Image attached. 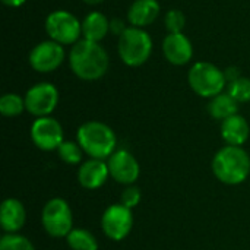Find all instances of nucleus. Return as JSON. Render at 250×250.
I'll list each match as a JSON object with an SVG mask.
<instances>
[{
    "instance_id": "1",
    "label": "nucleus",
    "mask_w": 250,
    "mask_h": 250,
    "mask_svg": "<svg viewBox=\"0 0 250 250\" xmlns=\"http://www.w3.org/2000/svg\"><path fill=\"white\" fill-rule=\"evenodd\" d=\"M72 72L82 81H97L108 69L107 51L94 41L79 40L73 44L69 56Z\"/></svg>"
},
{
    "instance_id": "2",
    "label": "nucleus",
    "mask_w": 250,
    "mask_h": 250,
    "mask_svg": "<svg viewBox=\"0 0 250 250\" xmlns=\"http://www.w3.org/2000/svg\"><path fill=\"white\" fill-rule=\"evenodd\" d=\"M212 173L224 185L237 186L250 174V155L242 146L226 145L212 158Z\"/></svg>"
},
{
    "instance_id": "3",
    "label": "nucleus",
    "mask_w": 250,
    "mask_h": 250,
    "mask_svg": "<svg viewBox=\"0 0 250 250\" xmlns=\"http://www.w3.org/2000/svg\"><path fill=\"white\" fill-rule=\"evenodd\" d=\"M78 144L89 158L108 160L117 149L114 130L103 122H86L76 132Z\"/></svg>"
},
{
    "instance_id": "4",
    "label": "nucleus",
    "mask_w": 250,
    "mask_h": 250,
    "mask_svg": "<svg viewBox=\"0 0 250 250\" xmlns=\"http://www.w3.org/2000/svg\"><path fill=\"white\" fill-rule=\"evenodd\" d=\"M152 51V40L142 28H127L119 37V56L125 64L136 67L144 64Z\"/></svg>"
},
{
    "instance_id": "5",
    "label": "nucleus",
    "mask_w": 250,
    "mask_h": 250,
    "mask_svg": "<svg viewBox=\"0 0 250 250\" xmlns=\"http://www.w3.org/2000/svg\"><path fill=\"white\" fill-rule=\"evenodd\" d=\"M41 224L48 236L54 239H66L73 230V214L67 201L63 198L47 201L41 211Z\"/></svg>"
},
{
    "instance_id": "6",
    "label": "nucleus",
    "mask_w": 250,
    "mask_h": 250,
    "mask_svg": "<svg viewBox=\"0 0 250 250\" xmlns=\"http://www.w3.org/2000/svg\"><path fill=\"white\" fill-rule=\"evenodd\" d=\"M189 85L195 94L204 98H214L226 86V75L215 64L208 62L195 63L189 70Z\"/></svg>"
},
{
    "instance_id": "7",
    "label": "nucleus",
    "mask_w": 250,
    "mask_h": 250,
    "mask_svg": "<svg viewBox=\"0 0 250 250\" xmlns=\"http://www.w3.org/2000/svg\"><path fill=\"white\" fill-rule=\"evenodd\" d=\"M45 29L53 41L59 44H75L82 34V23L69 12L56 10L47 16Z\"/></svg>"
},
{
    "instance_id": "8",
    "label": "nucleus",
    "mask_w": 250,
    "mask_h": 250,
    "mask_svg": "<svg viewBox=\"0 0 250 250\" xmlns=\"http://www.w3.org/2000/svg\"><path fill=\"white\" fill-rule=\"evenodd\" d=\"M133 227V214L132 209L126 208L122 204L110 205L101 217V230L113 242L125 240Z\"/></svg>"
},
{
    "instance_id": "9",
    "label": "nucleus",
    "mask_w": 250,
    "mask_h": 250,
    "mask_svg": "<svg viewBox=\"0 0 250 250\" xmlns=\"http://www.w3.org/2000/svg\"><path fill=\"white\" fill-rule=\"evenodd\" d=\"M59 104V91L53 83L41 82L31 86L25 94L26 111L32 116L47 117L50 116Z\"/></svg>"
},
{
    "instance_id": "10",
    "label": "nucleus",
    "mask_w": 250,
    "mask_h": 250,
    "mask_svg": "<svg viewBox=\"0 0 250 250\" xmlns=\"http://www.w3.org/2000/svg\"><path fill=\"white\" fill-rule=\"evenodd\" d=\"M29 135L32 144L41 151H57V148L64 141L62 125L50 116L35 119Z\"/></svg>"
},
{
    "instance_id": "11",
    "label": "nucleus",
    "mask_w": 250,
    "mask_h": 250,
    "mask_svg": "<svg viewBox=\"0 0 250 250\" xmlns=\"http://www.w3.org/2000/svg\"><path fill=\"white\" fill-rule=\"evenodd\" d=\"M107 166L110 170V177L125 186L135 185L141 176V166L138 160L126 149H117L107 160Z\"/></svg>"
},
{
    "instance_id": "12",
    "label": "nucleus",
    "mask_w": 250,
    "mask_h": 250,
    "mask_svg": "<svg viewBox=\"0 0 250 250\" xmlns=\"http://www.w3.org/2000/svg\"><path fill=\"white\" fill-rule=\"evenodd\" d=\"M64 59L63 47L56 41H42L35 45L29 54V64L34 70L48 73L56 70Z\"/></svg>"
},
{
    "instance_id": "13",
    "label": "nucleus",
    "mask_w": 250,
    "mask_h": 250,
    "mask_svg": "<svg viewBox=\"0 0 250 250\" xmlns=\"http://www.w3.org/2000/svg\"><path fill=\"white\" fill-rule=\"evenodd\" d=\"M110 177V170L105 160L89 158L79 166L78 170V182L83 189L95 190L105 185Z\"/></svg>"
},
{
    "instance_id": "14",
    "label": "nucleus",
    "mask_w": 250,
    "mask_h": 250,
    "mask_svg": "<svg viewBox=\"0 0 250 250\" xmlns=\"http://www.w3.org/2000/svg\"><path fill=\"white\" fill-rule=\"evenodd\" d=\"M163 51L166 59L176 66H183L189 63L193 56L192 42L182 32L168 34L163 41Z\"/></svg>"
},
{
    "instance_id": "15",
    "label": "nucleus",
    "mask_w": 250,
    "mask_h": 250,
    "mask_svg": "<svg viewBox=\"0 0 250 250\" xmlns=\"http://www.w3.org/2000/svg\"><path fill=\"white\" fill-rule=\"evenodd\" d=\"M26 221V209L16 198H7L0 208V226L6 234L18 233Z\"/></svg>"
},
{
    "instance_id": "16",
    "label": "nucleus",
    "mask_w": 250,
    "mask_h": 250,
    "mask_svg": "<svg viewBox=\"0 0 250 250\" xmlns=\"http://www.w3.org/2000/svg\"><path fill=\"white\" fill-rule=\"evenodd\" d=\"M249 123L240 114H234L221 123V138L227 145L242 146L249 139Z\"/></svg>"
},
{
    "instance_id": "17",
    "label": "nucleus",
    "mask_w": 250,
    "mask_h": 250,
    "mask_svg": "<svg viewBox=\"0 0 250 250\" xmlns=\"http://www.w3.org/2000/svg\"><path fill=\"white\" fill-rule=\"evenodd\" d=\"M160 15V4L157 0H135L129 7V22L136 28L151 25Z\"/></svg>"
},
{
    "instance_id": "18",
    "label": "nucleus",
    "mask_w": 250,
    "mask_h": 250,
    "mask_svg": "<svg viewBox=\"0 0 250 250\" xmlns=\"http://www.w3.org/2000/svg\"><path fill=\"white\" fill-rule=\"evenodd\" d=\"M110 31V22L101 12H91L82 22V35L85 40L100 42Z\"/></svg>"
},
{
    "instance_id": "19",
    "label": "nucleus",
    "mask_w": 250,
    "mask_h": 250,
    "mask_svg": "<svg viewBox=\"0 0 250 250\" xmlns=\"http://www.w3.org/2000/svg\"><path fill=\"white\" fill-rule=\"evenodd\" d=\"M239 111V103L229 94L221 92L217 97L211 98V103L208 104V113L215 119L224 122L226 119L237 114Z\"/></svg>"
},
{
    "instance_id": "20",
    "label": "nucleus",
    "mask_w": 250,
    "mask_h": 250,
    "mask_svg": "<svg viewBox=\"0 0 250 250\" xmlns=\"http://www.w3.org/2000/svg\"><path fill=\"white\" fill-rule=\"evenodd\" d=\"M66 243L72 250H98L97 237L85 229H73L67 234Z\"/></svg>"
},
{
    "instance_id": "21",
    "label": "nucleus",
    "mask_w": 250,
    "mask_h": 250,
    "mask_svg": "<svg viewBox=\"0 0 250 250\" xmlns=\"http://www.w3.org/2000/svg\"><path fill=\"white\" fill-rule=\"evenodd\" d=\"M26 110L25 107V98H22L18 94H4L0 98V113L4 117H16L22 114V111Z\"/></svg>"
},
{
    "instance_id": "22",
    "label": "nucleus",
    "mask_w": 250,
    "mask_h": 250,
    "mask_svg": "<svg viewBox=\"0 0 250 250\" xmlns=\"http://www.w3.org/2000/svg\"><path fill=\"white\" fill-rule=\"evenodd\" d=\"M57 154L60 160L67 166H78L82 163V155L85 154L83 149L78 142L63 141V144L57 148Z\"/></svg>"
},
{
    "instance_id": "23",
    "label": "nucleus",
    "mask_w": 250,
    "mask_h": 250,
    "mask_svg": "<svg viewBox=\"0 0 250 250\" xmlns=\"http://www.w3.org/2000/svg\"><path fill=\"white\" fill-rule=\"evenodd\" d=\"M0 250H35L29 239L22 234H4L0 239Z\"/></svg>"
},
{
    "instance_id": "24",
    "label": "nucleus",
    "mask_w": 250,
    "mask_h": 250,
    "mask_svg": "<svg viewBox=\"0 0 250 250\" xmlns=\"http://www.w3.org/2000/svg\"><path fill=\"white\" fill-rule=\"evenodd\" d=\"M229 94L237 103H249L250 101V79L240 76L239 79L229 82Z\"/></svg>"
},
{
    "instance_id": "25",
    "label": "nucleus",
    "mask_w": 250,
    "mask_h": 250,
    "mask_svg": "<svg viewBox=\"0 0 250 250\" xmlns=\"http://www.w3.org/2000/svg\"><path fill=\"white\" fill-rule=\"evenodd\" d=\"M185 25H186V18H185L183 12H180L177 9H171L170 12H167V15H166V26H167L170 34L182 32Z\"/></svg>"
},
{
    "instance_id": "26",
    "label": "nucleus",
    "mask_w": 250,
    "mask_h": 250,
    "mask_svg": "<svg viewBox=\"0 0 250 250\" xmlns=\"http://www.w3.org/2000/svg\"><path fill=\"white\" fill-rule=\"evenodd\" d=\"M142 199V193H141V189L135 185H130V186H126V189L122 192V196H120V204L125 205L126 208L129 209H133L135 207L139 205Z\"/></svg>"
},
{
    "instance_id": "27",
    "label": "nucleus",
    "mask_w": 250,
    "mask_h": 250,
    "mask_svg": "<svg viewBox=\"0 0 250 250\" xmlns=\"http://www.w3.org/2000/svg\"><path fill=\"white\" fill-rule=\"evenodd\" d=\"M127 28L125 26V22L122 21V19H113L111 22H110V31H113L114 34H117L119 37L126 31Z\"/></svg>"
},
{
    "instance_id": "28",
    "label": "nucleus",
    "mask_w": 250,
    "mask_h": 250,
    "mask_svg": "<svg viewBox=\"0 0 250 250\" xmlns=\"http://www.w3.org/2000/svg\"><path fill=\"white\" fill-rule=\"evenodd\" d=\"M224 75H226V81H229V82H233V81H236V79L240 78V72H239L237 67H229V69H226Z\"/></svg>"
},
{
    "instance_id": "29",
    "label": "nucleus",
    "mask_w": 250,
    "mask_h": 250,
    "mask_svg": "<svg viewBox=\"0 0 250 250\" xmlns=\"http://www.w3.org/2000/svg\"><path fill=\"white\" fill-rule=\"evenodd\" d=\"M6 6H10V7H18L21 4H23L26 0H1Z\"/></svg>"
},
{
    "instance_id": "30",
    "label": "nucleus",
    "mask_w": 250,
    "mask_h": 250,
    "mask_svg": "<svg viewBox=\"0 0 250 250\" xmlns=\"http://www.w3.org/2000/svg\"><path fill=\"white\" fill-rule=\"evenodd\" d=\"M85 3H88V4H100V3H103L104 0H83Z\"/></svg>"
}]
</instances>
